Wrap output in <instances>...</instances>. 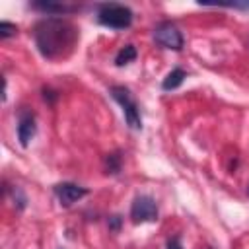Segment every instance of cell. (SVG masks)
<instances>
[{
	"mask_svg": "<svg viewBox=\"0 0 249 249\" xmlns=\"http://www.w3.org/2000/svg\"><path fill=\"white\" fill-rule=\"evenodd\" d=\"M35 132H37L35 115H33L29 109L21 107L19 113H18V140H19V144H21L23 148H27L29 142L33 140Z\"/></svg>",
	"mask_w": 249,
	"mask_h": 249,
	"instance_id": "cell-7",
	"label": "cell"
},
{
	"mask_svg": "<svg viewBox=\"0 0 249 249\" xmlns=\"http://www.w3.org/2000/svg\"><path fill=\"white\" fill-rule=\"evenodd\" d=\"M97 21L109 29H126L132 23V10L124 4L107 2L97 10Z\"/></svg>",
	"mask_w": 249,
	"mask_h": 249,
	"instance_id": "cell-2",
	"label": "cell"
},
{
	"mask_svg": "<svg viewBox=\"0 0 249 249\" xmlns=\"http://www.w3.org/2000/svg\"><path fill=\"white\" fill-rule=\"evenodd\" d=\"M247 195H249V185H247Z\"/></svg>",
	"mask_w": 249,
	"mask_h": 249,
	"instance_id": "cell-16",
	"label": "cell"
},
{
	"mask_svg": "<svg viewBox=\"0 0 249 249\" xmlns=\"http://www.w3.org/2000/svg\"><path fill=\"white\" fill-rule=\"evenodd\" d=\"M228 8H237V10H249V2H233V4H224Z\"/></svg>",
	"mask_w": 249,
	"mask_h": 249,
	"instance_id": "cell-15",
	"label": "cell"
},
{
	"mask_svg": "<svg viewBox=\"0 0 249 249\" xmlns=\"http://www.w3.org/2000/svg\"><path fill=\"white\" fill-rule=\"evenodd\" d=\"M121 163H123V160H121V154H107L105 156V169H107V173H119L121 171Z\"/></svg>",
	"mask_w": 249,
	"mask_h": 249,
	"instance_id": "cell-11",
	"label": "cell"
},
{
	"mask_svg": "<svg viewBox=\"0 0 249 249\" xmlns=\"http://www.w3.org/2000/svg\"><path fill=\"white\" fill-rule=\"evenodd\" d=\"M136 47L134 45H124L117 54H115V64L117 66H126V64H130L134 58H136Z\"/></svg>",
	"mask_w": 249,
	"mask_h": 249,
	"instance_id": "cell-10",
	"label": "cell"
},
{
	"mask_svg": "<svg viewBox=\"0 0 249 249\" xmlns=\"http://www.w3.org/2000/svg\"><path fill=\"white\" fill-rule=\"evenodd\" d=\"M165 249H183V243H181V237L179 235H173L167 239V245Z\"/></svg>",
	"mask_w": 249,
	"mask_h": 249,
	"instance_id": "cell-13",
	"label": "cell"
},
{
	"mask_svg": "<svg viewBox=\"0 0 249 249\" xmlns=\"http://www.w3.org/2000/svg\"><path fill=\"white\" fill-rule=\"evenodd\" d=\"M158 204L152 196L140 195L132 200L130 204V220L134 224H146V222H156L158 220Z\"/></svg>",
	"mask_w": 249,
	"mask_h": 249,
	"instance_id": "cell-5",
	"label": "cell"
},
{
	"mask_svg": "<svg viewBox=\"0 0 249 249\" xmlns=\"http://www.w3.org/2000/svg\"><path fill=\"white\" fill-rule=\"evenodd\" d=\"M33 8L35 10H41V12H45L47 16H56V14H66V12H72V10H76L74 6H66V4H56V2H35L33 4Z\"/></svg>",
	"mask_w": 249,
	"mask_h": 249,
	"instance_id": "cell-9",
	"label": "cell"
},
{
	"mask_svg": "<svg viewBox=\"0 0 249 249\" xmlns=\"http://www.w3.org/2000/svg\"><path fill=\"white\" fill-rule=\"evenodd\" d=\"M185 78H187V72L183 70V68H173L165 78H163V82H161V88L165 89V91H171V89H177L183 82H185Z\"/></svg>",
	"mask_w": 249,
	"mask_h": 249,
	"instance_id": "cell-8",
	"label": "cell"
},
{
	"mask_svg": "<svg viewBox=\"0 0 249 249\" xmlns=\"http://www.w3.org/2000/svg\"><path fill=\"white\" fill-rule=\"evenodd\" d=\"M121 228V216H111L109 218V230L111 231H119Z\"/></svg>",
	"mask_w": 249,
	"mask_h": 249,
	"instance_id": "cell-14",
	"label": "cell"
},
{
	"mask_svg": "<svg viewBox=\"0 0 249 249\" xmlns=\"http://www.w3.org/2000/svg\"><path fill=\"white\" fill-rule=\"evenodd\" d=\"M37 51L47 60H64L72 54L78 43V29L62 18H45L35 25L33 31Z\"/></svg>",
	"mask_w": 249,
	"mask_h": 249,
	"instance_id": "cell-1",
	"label": "cell"
},
{
	"mask_svg": "<svg viewBox=\"0 0 249 249\" xmlns=\"http://www.w3.org/2000/svg\"><path fill=\"white\" fill-rule=\"evenodd\" d=\"M109 91H111V97L123 107V115H124L126 124L132 130H140L142 128V117H140V109H138V103L134 101L132 93L124 86H113Z\"/></svg>",
	"mask_w": 249,
	"mask_h": 249,
	"instance_id": "cell-3",
	"label": "cell"
},
{
	"mask_svg": "<svg viewBox=\"0 0 249 249\" xmlns=\"http://www.w3.org/2000/svg\"><path fill=\"white\" fill-rule=\"evenodd\" d=\"M154 41L163 47V49H169V51H181L183 45H185V39H183V33L177 29L175 23L171 21H161L154 27Z\"/></svg>",
	"mask_w": 249,
	"mask_h": 249,
	"instance_id": "cell-4",
	"label": "cell"
},
{
	"mask_svg": "<svg viewBox=\"0 0 249 249\" xmlns=\"http://www.w3.org/2000/svg\"><path fill=\"white\" fill-rule=\"evenodd\" d=\"M18 33V27L14 25V23H10V21H0V37L2 39H8V37H12V35H16Z\"/></svg>",
	"mask_w": 249,
	"mask_h": 249,
	"instance_id": "cell-12",
	"label": "cell"
},
{
	"mask_svg": "<svg viewBox=\"0 0 249 249\" xmlns=\"http://www.w3.org/2000/svg\"><path fill=\"white\" fill-rule=\"evenodd\" d=\"M53 193L62 206H72L74 202H78L82 196L88 195V189H84L76 183H70V181H62L53 187Z\"/></svg>",
	"mask_w": 249,
	"mask_h": 249,
	"instance_id": "cell-6",
	"label": "cell"
}]
</instances>
